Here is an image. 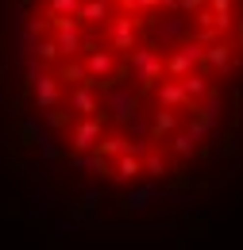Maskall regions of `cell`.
Masks as SVG:
<instances>
[{
    "label": "cell",
    "instance_id": "cell-1",
    "mask_svg": "<svg viewBox=\"0 0 243 250\" xmlns=\"http://www.w3.org/2000/svg\"><path fill=\"white\" fill-rule=\"evenodd\" d=\"M151 93H154V100H158V108H178V112L189 108V112H197V100H189V96H185V89H182V81H178V77H162Z\"/></svg>",
    "mask_w": 243,
    "mask_h": 250
},
{
    "label": "cell",
    "instance_id": "cell-2",
    "mask_svg": "<svg viewBox=\"0 0 243 250\" xmlns=\"http://www.w3.org/2000/svg\"><path fill=\"white\" fill-rule=\"evenodd\" d=\"M232 42L228 39H216V42H205V69H213V73H228L232 69Z\"/></svg>",
    "mask_w": 243,
    "mask_h": 250
},
{
    "label": "cell",
    "instance_id": "cell-3",
    "mask_svg": "<svg viewBox=\"0 0 243 250\" xmlns=\"http://www.w3.org/2000/svg\"><path fill=\"white\" fill-rule=\"evenodd\" d=\"M178 127H182V120H178V108H158V112L151 116V131H147V135H151V143H166V139H170Z\"/></svg>",
    "mask_w": 243,
    "mask_h": 250
},
{
    "label": "cell",
    "instance_id": "cell-4",
    "mask_svg": "<svg viewBox=\"0 0 243 250\" xmlns=\"http://www.w3.org/2000/svg\"><path fill=\"white\" fill-rule=\"evenodd\" d=\"M108 177H112V181H120V185L139 181V177H143V162H139V154H120L112 166H108Z\"/></svg>",
    "mask_w": 243,
    "mask_h": 250
},
{
    "label": "cell",
    "instance_id": "cell-5",
    "mask_svg": "<svg viewBox=\"0 0 243 250\" xmlns=\"http://www.w3.org/2000/svg\"><path fill=\"white\" fill-rule=\"evenodd\" d=\"M178 81H182V89H185V96H189V100H205V96L213 93V81H209L205 73H197V69H189V73H185V77H178Z\"/></svg>",
    "mask_w": 243,
    "mask_h": 250
},
{
    "label": "cell",
    "instance_id": "cell-6",
    "mask_svg": "<svg viewBox=\"0 0 243 250\" xmlns=\"http://www.w3.org/2000/svg\"><path fill=\"white\" fill-rule=\"evenodd\" d=\"M166 143H170V150H174L178 158H189L193 150H197V139H193L189 131H182V127H178V131H174V135H170Z\"/></svg>",
    "mask_w": 243,
    "mask_h": 250
},
{
    "label": "cell",
    "instance_id": "cell-7",
    "mask_svg": "<svg viewBox=\"0 0 243 250\" xmlns=\"http://www.w3.org/2000/svg\"><path fill=\"white\" fill-rule=\"evenodd\" d=\"M139 162H143V173H147V177H154V181L170 173V166H166V158L158 154V150H147V154L139 158Z\"/></svg>",
    "mask_w": 243,
    "mask_h": 250
},
{
    "label": "cell",
    "instance_id": "cell-8",
    "mask_svg": "<svg viewBox=\"0 0 243 250\" xmlns=\"http://www.w3.org/2000/svg\"><path fill=\"white\" fill-rule=\"evenodd\" d=\"M178 8H182V12H197V8H201V0H178Z\"/></svg>",
    "mask_w": 243,
    "mask_h": 250
},
{
    "label": "cell",
    "instance_id": "cell-9",
    "mask_svg": "<svg viewBox=\"0 0 243 250\" xmlns=\"http://www.w3.org/2000/svg\"><path fill=\"white\" fill-rule=\"evenodd\" d=\"M240 46H243V20H240Z\"/></svg>",
    "mask_w": 243,
    "mask_h": 250
}]
</instances>
